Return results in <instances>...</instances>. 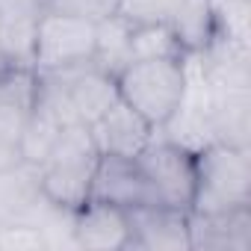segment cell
<instances>
[{
    "label": "cell",
    "instance_id": "obj_7",
    "mask_svg": "<svg viewBox=\"0 0 251 251\" xmlns=\"http://www.w3.org/2000/svg\"><path fill=\"white\" fill-rule=\"evenodd\" d=\"M130 222V248L148 251H186L189 248V213L166 207V204H145L127 210Z\"/></svg>",
    "mask_w": 251,
    "mask_h": 251
},
{
    "label": "cell",
    "instance_id": "obj_15",
    "mask_svg": "<svg viewBox=\"0 0 251 251\" xmlns=\"http://www.w3.org/2000/svg\"><path fill=\"white\" fill-rule=\"evenodd\" d=\"M118 6L121 0H45V12H56V15L92 21V24L115 18Z\"/></svg>",
    "mask_w": 251,
    "mask_h": 251
},
{
    "label": "cell",
    "instance_id": "obj_11",
    "mask_svg": "<svg viewBox=\"0 0 251 251\" xmlns=\"http://www.w3.org/2000/svg\"><path fill=\"white\" fill-rule=\"evenodd\" d=\"M42 186H39V172L33 163H12L0 169V227H15L33 207L39 204Z\"/></svg>",
    "mask_w": 251,
    "mask_h": 251
},
{
    "label": "cell",
    "instance_id": "obj_3",
    "mask_svg": "<svg viewBox=\"0 0 251 251\" xmlns=\"http://www.w3.org/2000/svg\"><path fill=\"white\" fill-rule=\"evenodd\" d=\"M251 201L248 148L210 142L195 151V198L189 213H227Z\"/></svg>",
    "mask_w": 251,
    "mask_h": 251
},
{
    "label": "cell",
    "instance_id": "obj_5",
    "mask_svg": "<svg viewBox=\"0 0 251 251\" xmlns=\"http://www.w3.org/2000/svg\"><path fill=\"white\" fill-rule=\"evenodd\" d=\"M136 166L142 169L154 198L166 207L192 210L195 198V151H189L180 142H148L136 157Z\"/></svg>",
    "mask_w": 251,
    "mask_h": 251
},
{
    "label": "cell",
    "instance_id": "obj_1",
    "mask_svg": "<svg viewBox=\"0 0 251 251\" xmlns=\"http://www.w3.org/2000/svg\"><path fill=\"white\" fill-rule=\"evenodd\" d=\"M98 154L100 151L92 139L89 124H80V121L65 124L56 142L50 145V151L36 166L45 201L59 210H68V213L83 207L89 198Z\"/></svg>",
    "mask_w": 251,
    "mask_h": 251
},
{
    "label": "cell",
    "instance_id": "obj_14",
    "mask_svg": "<svg viewBox=\"0 0 251 251\" xmlns=\"http://www.w3.org/2000/svg\"><path fill=\"white\" fill-rule=\"evenodd\" d=\"M180 0H121L118 15L130 27H148V24H169L177 12Z\"/></svg>",
    "mask_w": 251,
    "mask_h": 251
},
{
    "label": "cell",
    "instance_id": "obj_4",
    "mask_svg": "<svg viewBox=\"0 0 251 251\" xmlns=\"http://www.w3.org/2000/svg\"><path fill=\"white\" fill-rule=\"evenodd\" d=\"M98 24L42 12L33 36V65L36 71H59L83 62H95Z\"/></svg>",
    "mask_w": 251,
    "mask_h": 251
},
{
    "label": "cell",
    "instance_id": "obj_12",
    "mask_svg": "<svg viewBox=\"0 0 251 251\" xmlns=\"http://www.w3.org/2000/svg\"><path fill=\"white\" fill-rule=\"evenodd\" d=\"M169 27L183 50H201L216 36V9L210 6V0H180Z\"/></svg>",
    "mask_w": 251,
    "mask_h": 251
},
{
    "label": "cell",
    "instance_id": "obj_2",
    "mask_svg": "<svg viewBox=\"0 0 251 251\" xmlns=\"http://www.w3.org/2000/svg\"><path fill=\"white\" fill-rule=\"evenodd\" d=\"M118 100L139 112L151 127L166 124L180 112L186 98V68L180 56H145L130 59L115 74Z\"/></svg>",
    "mask_w": 251,
    "mask_h": 251
},
{
    "label": "cell",
    "instance_id": "obj_6",
    "mask_svg": "<svg viewBox=\"0 0 251 251\" xmlns=\"http://www.w3.org/2000/svg\"><path fill=\"white\" fill-rule=\"evenodd\" d=\"M86 201H103V204H115L121 210L160 204L154 198L142 169L136 166V160L118 157V154H98V166H95Z\"/></svg>",
    "mask_w": 251,
    "mask_h": 251
},
{
    "label": "cell",
    "instance_id": "obj_16",
    "mask_svg": "<svg viewBox=\"0 0 251 251\" xmlns=\"http://www.w3.org/2000/svg\"><path fill=\"white\" fill-rule=\"evenodd\" d=\"M0 62H3V56H0Z\"/></svg>",
    "mask_w": 251,
    "mask_h": 251
},
{
    "label": "cell",
    "instance_id": "obj_9",
    "mask_svg": "<svg viewBox=\"0 0 251 251\" xmlns=\"http://www.w3.org/2000/svg\"><path fill=\"white\" fill-rule=\"evenodd\" d=\"M74 239L83 248L112 251L130 248V222L127 210L103 201H86L74 210Z\"/></svg>",
    "mask_w": 251,
    "mask_h": 251
},
{
    "label": "cell",
    "instance_id": "obj_10",
    "mask_svg": "<svg viewBox=\"0 0 251 251\" xmlns=\"http://www.w3.org/2000/svg\"><path fill=\"white\" fill-rule=\"evenodd\" d=\"M189 248H207V251L251 248L248 207L227 210V213H189Z\"/></svg>",
    "mask_w": 251,
    "mask_h": 251
},
{
    "label": "cell",
    "instance_id": "obj_13",
    "mask_svg": "<svg viewBox=\"0 0 251 251\" xmlns=\"http://www.w3.org/2000/svg\"><path fill=\"white\" fill-rule=\"evenodd\" d=\"M145 56H183V48L169 24L130 27V59Z\"/></svg>",
    "mask_w": 251,
    "mask_h": 251
},
{
    "label": "cell",
    "instance_id": "obj_8",
    "mask_svg": "<svg viewBox=\"0 0 251 251\" xmlns=\"http://www.w3.org/2000/svg\"><path fill=\"white\" fill-rule=\"evenodd\" d=\"M89 130L100 154H118V157H136L151 142L154 133L151 124L121 100H115L95 124H89Z\"/></svg>",
    "mask_w": 251,
    "mask_h": 251
}]
</instances>
